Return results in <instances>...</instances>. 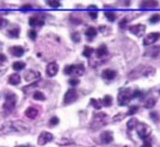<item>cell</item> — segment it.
<instances>
[{"mask_svg":"<svg viewBox=\"0 0 160 147\" xmlns=\"http://www.w3.org/2000/svg\"><path fill=\"white\" fill-rule=\"evenodd\" d=\"M108 115L103 112H97L94 113L93 118L91 121V129H99L102 126H104L107 124Z\"/></svg>","mask_w":160,"mask_h":147,"instance_id":"1","label":"cell"},{"mask_svg":"<svg viewBox=\"0 0 160 147\" xmlns=\"http://www.w3.org/2000/svg\"><path fill=\"white\" fill-rule=\"evenodd\" d=\"M85 73V66L82 64L79 65H70V66H67L65 68V74L66 75H69L71 77H80L81 75H83Z\"/></svg>","mask_w":160,"mask_h":147,"instance_id":"2","label":"cell"},{"mask_svg":"<svg viewBox=\"0 0 160 147\" xmlns=\"http://www.w3.org/2000/svg\"><path fill=\"white\" fill-rule=\"evenodd\" d=\"M17 104V96L13 92H9V94H6V101L3 103V110H5L7 113H10L14 110Z\"/></svg>","mask_w":160,"mask_h":147,"instance_id":"3","label":"cell"},{"mask_svg":"<svg viewBox=\"0 0 160 147\" xmlns=\"http://www.w3.org/2000/svg\"><path fill=\"white\" fill-rule=\"evenodd\" d=\"M132 98H133V94H132L131 89H123L118 92V102L120 105H126Z\"/></svg>","mask_w":160,"mask_h":147,"instance_id":"4","label":"cell"},{"mask_svg":"<svg viewBox=\"0 0 160 147\" xmlns=\"http://www.w3.org/2000/svg\"><path fill=\"white\" fill-rule=\"evenodd\" d=\"M136 129H137V134L142 139H147L148 136L151 134V127L149 125L145 124V123H138L137 126H136Z\"/></svg>","mask_w":160,"mask_h":147,"instance_id":"5","label":"cell"},{"mask_svg":"<svg viewBox=\"0 0 160 147\" xmlns=\"http://www.w3.org/2000/svg\"><path fill=\"white\" fill-rule=\"evenodd\" d=\"M78 99V92L76 89H69L68 91L66 92L64 98V103L65 104H71L73 103L76 100Z\"/></svg>","mask_w":160,"mask_h":147,"instance_id":"6","label":"cell"},{"mask_svg":"<svg viewBox=\"0 0 160 147\" xmlns=\"http://www.w3.org/2000/svg\"><path fill=\"white\" fill-rule=\"evenodd\" d=\"M53 138H54V136L52 133H49V132H42V133L38 135V145H41V146H44V145H46L47 143L52 142Z\"/></svg>","mask_w":160,"mask_h":147,"instance_id":"7","label":"cell"},{"mask_svg":"<svg viewBox=\"0 0 160 147\" xmlns=\"http://www.w3.org/2000/svg\"><path fill=\"white\" fill-rule=\"evenodd\" d=\"M160 38V34L157 32H151V33L147 34L144 38V45L145 46H149V45L153 44L155 42H157V40Z\"/></svg>","mask_w":160,"mask_h":147,"instance_id":"8","label":"cell"},{"mask_svg":"<svg viewBox=\"0 0 160 147\" xmlns=\"http://www.w3.org/2000/svg\"><path fill=\"white\" fill-rule=\"evenodd\" d=\"M145 31H146V27H145L144 24H135V25L129 27V32L136 36L144 35Z\"/></svg>","mask_w":160,"mask_h":147,"instance_id":"9","label":"cell"},{"mask_svg":"<svg viewBox=\"0 0 160 147\" xmlns=\"http://www.w3.org/2000/svg\"><path fill=\"white\" fill-rule=\"evenodd\" d=\"M113 138V133L111 131H104L100 135V140L102 144H110V143H112Z\"/></svg>","mask_w":160,"mask_h":147,"instance_id":"10","label":"cell"},{"mask_svg":"<svg viewBox=\"0 0 160 147\" xmlns=\"http://www.w3.org/2000/svg\"><path fill=\"white\" fill-rule=\"evenodd\" d=\"M158 1L157 0H142L139 3V7L142 9H152V8L158 7Z\"/></svg>","mask_w":160,"mask_h":147,"instance_id":"11","label":"cell"},{"mask_svg":"<svg viewBox=\"0 0 160 147\" xmlns=\"http://www.w3.org/2000/svg\"><path fill=\"white\" fill-rule=\"evenodd\" d=\"M58 73V65L56 63H49L46 67V74L49 77H54Z\"/></svg>","mask_w":160,"mask_h":147,"instance_id":"12","label":"cell"},{"mask_svg":"<svg viewBox=\"0 0 160 147\" xmlns=\"http://www.w3.org/2000/svg\"><path fill=\"white\" fill-rule=\"evenodd\" d=\"M29 23L31 27H41V25L44 24V19L42 17H38V16L32 17V18H30Z\"/></svg>","mask_w":160,"mask_h":147,"instance_id":"13","label":"cell"},{"mask_svg":"<svg viewBox=\"0 0 160 147\" xmlns=\"http://www.w3.org/2000/svg\"><path fill=\"white\" fill-rule=\"evenodd\" d=\"M116 77V71L113 69H104L102 71V78L107 80H112Z\"/></svg>","mask_w":160,"mask_h":147,"instance_id":"14","label":"cell"},{"mask_svg":"<svg viewBox=\"0 0 160 147\" xmlns=\"http://www.w3.org/2000/svg\"><path fill=\"white\" fill-rule=\"evenodd\" d=\"M9 51H10V53H11L13 56H16V57H21V56L24 54V48L21 46H18V45L10 47Z\"/></svg>","mask_w":160,"mask_h":147,"instance_id":"15","label":"cell"},{"mask_svg":"<svg viewBox=\"0 0 160 147\" xmlns=\"http://www.w3.org/2000/svg\"><path fill=\"white\" fill-rule=\"evenodd\" d=\"M159 54H160V47L159 46H153V47H151V48H149L148 51L145 53V56L156 58V57L159 56Z\"/></svg>","mask_w":160,"mask_h":147,"instance_id":"16","label":"cell"},{"mask_svg":"<svg viewBox=\"0 0 160 147\" xmlns=\"http://www.w3.org/2000/svg\"><path fill=\"white\" fill-rule=\"evenodd\" d=\"M40 77V74L38 71H34V70H29L25 73L24 75V79L27 81H32V80H35Z\"/></svg>","mask_w":160,"mask_h":147,"instance_id":"17","label":"cell"},{"mask_svg":"<svg viewBox=\"0 0 160 147\" xmlns=\"http://www.w3.org/2000/svg\"><path fill=\"white\" fill-rule=\"evenodd\" d=\"M38 115V110L34 107H30L25 110V116L29 119H35Z\"/></svg>","mask_w":160,"mask_h":147,"instance_id":"18","label":"cell"},{"mask_svg":"<svg viewBox=\"0 0 160 147\" xmlns=\"http://www.w3.org/2000/svg\"><path fill=\"white\" fill-rule=\"evenodd\" d=\"M107 54H108V48L105 45H101V46L97 49V57H98V59H101V58L105 57Z\"/></svg>","mask_w":160,"mask_h":147,"instance_id":"19","label":"cell"},{"mask_svg":"<svg viewBox=\"0 0 160 147\" xmlns=\"http://www.w3.org/2000/svg\"><path fill=\"white\" fill-rule=\"evenodd\" d=\"M9 84L10 85H18V84H20V81H21V77L19 76L18 74H11L9 76Z\"/></svg>","mask_w":160,"mask_h":147,"instance_id":"20","label":"cell"},{"mask_svg":"<svg viewBox=\"0 0 160 147\" xmlns=\"http://www.w3.org/2000/svg\"><path fill=\"white\" fill-rule=\"evenodd\" d=\"M90 102H91L92 107L96 108L97 110H100L101 108L103 107V102H102V100H100V99H91Z\"/></svg>","mask_w":160,"mask_h":147,"instance_id":"21","label":"cell"},{"mask_svg":"<svg viewBox=\"0 0 160 147\" xmlns=\"http://www.w3.org/2000/svg\"><path fill=\"white\" fill-rule=\"evenodd\" d=\"M97 33H98V31H97V29H94V28H89V29L86 31V35H87V38H89V40H92V38L97 35Z\"/></svg>","mask_w":160,"mask_h":147,"instance_id":"22","label":"cell"},{"mask_svg":"<svg viewBox=\"0 0 160 147\" xmlns=\"http://www.w3.org/2000/svg\"><path fill=\"white\" fill-rule=\"evenodd\" d=\"M19 32H20V29H19V28H14V29H11L7 32V35L9 36V38H16L19 36Z\"/></svg>","mask_w":160,"mask_h":147,"instance_id":"23","label":"cell"},{"mask_svg":"<svg viewBox=\"0 0 160 147\" xmlns=\"http://www.w3.org/2000/svg\"><path fill=\"white\" fill-rule=\"evenodd\" d=\"M41 84H42V81H36L35 84H32V85L27 86L25 88H23V91H24V92H30V91H32V90L35 89V88L40 87Z\"/></svg>","mask_w":160,"mask_h":147,"instance_id":"24","label":"cell"},{"mask_svg":"<svg viewBox=\"0 0 160 147\" xmlns=\"http://www.w3.org/2000/svg\"><path fill=\"white\" fill-rule=\"evenodd\" d=\"M12 68H13L14 70H22L23 68H25V64L23 62L18 60V62L13 63V65H12Z\"/></svg>","mask_w":160,"mask_h":147,"instance_id":"25","label":"cell"},{"mask_svg":"<svg viewBox=\"0 0 160 147\" xmlns=\"http://www.w3.org/2000/svg\"><path fill=\"white\" fill-rule=\"evenodd\" d=\"M156 104V100L153 98H149L147 99L146 101H145V104L144 107L146 108V109H151V108H153Z\"/></svg>","mask_w":160,"mask_h":147,"instance_id":"26","label":"cell"},{"mask_svg":"<svg viewBox=\"0 0 160 147\" xmlns=\"http://www.w3.org/2000/svg\"><path fill=\"white\" fill-rule=\"evenodd\" d=\"M46 3L52 8H58L60 7V1L59 0H45Z\"/></svg>","mask_w":160,"mask_h":147,"instance_id":"27","label":"cell"},{"mask_svg":"<svg viewBox=\"0 0 160 147\" xmlns=\"http://www.w3.org/2000/svg\"><path fill=\"white\" fill-rule=\"evenodd\" d=\"M138 123L139 122L137 121V119H132V120H129L128 122H127V127H128L129 129H136Z\"/></svg>","mask_w":160,"mask_h":147,"instance_id":"28","label":"cell"},{"mask_svg":"<svg viewBox=\"0 0 160 147\" xmlns=\"http://www.w3.org/2000/svg\"><path fill=\"white\" fill-rule=\"evenodd\" d=\"M33 99H34V100L43 101V100H45V96H44V94H43V92H41V91H35V92L33 94Z\"/></svg>","mask_w":160,"mask_h":147,"instance_id":"29","label":"cell"},{"mask_svg":"<svg viewBox=\"0 0 160 147\" xmlns=\"http://www.w3.org/2000/svg\"><path fill=\"white\" fill-rule=\"evenodd\" d=\"M104 16H105V18H107L109 21H111V22L116 19V14L114 13L113 11H105L104 12Z\"/></svg>","mask_w":160,"mask_h":147,"instance_id":"30","label":"cell"},{"mask_svg":"<svg viewBox=\"0 0 160 147\" xmlns=\"http://www.w3.org/2000/svg\"><path fill=\"white\" fill-rule=\"evenodd\" d=\"M93 52H94V49L92 48V47H90V46H86L85 47V49H83V56H86V57H90V56L93 54Z\"/></svg>","mask_w":160,"mask_h":147,"instance_id":"31","label":"cell"},{"mask_svg":"<svg viewBox=\"0 0 160 147\" xmlns=\"http://www.w3.org/2000/svg\"><path fill=\"white\" fill-rule=\"evenodd\" d=\"M102 102H103V105H105V107H110V105L112 104V97L109 96V94H107V96L103 98Z\"/></svg>","mask_w":160,"mask_h":147,"instance_id":"32","label":"cell"},{"mask_svg":"<svg viewBox=\"0 0 160 147\" xmlns=\"http://www.w3.org/2000/svg\"><path fill=\"white\" fill-rule=\"evenodd\" d=\"M150 118L152 119V120L155 121L156 123H159V121H160V115H159V113H158V112H156V111L150 112Z\"/></svg>","mask_w":160,"mask_h":147,"instance_id":"33","label":"cell"},{"mask_svg":"<svg viewBox=\"0 0 160 147\" xmlns=\"http://www.w3.org/2000/svg\"><path fill=\"white\" fill-rule=\"evenodd\" d=\"M71 38H72V41L73 42H76V43H78V42H80V34L78 33V32H73L72 34H71Z\"/></svg>","mask_w":160,"mask_h":147,"instance_id":"34","label":"cell"},{"mask_svg":"<svg viewBox=\"0 0 160 147\" xmlns=\"http://www.w3.org/2000/svg\"><path fill=\"white\" fill-rule=\"evenodd\" d=\"M58 123H59V119L56 118V116H53V118L49 120V125H51V126H55Z\"/></svg>","mask_w":160,"mask_h":147,"instance_id":"35","label":"cell"},{"mask_svg":"<svg viewBox=\"0 0 160 147\" xmlns=\"http://www.w3.org/2000/svg\"><path fill=\"white\" fill-rule=\"evenodd\" d=\"M159 20H160V16H158V14H155V16H152L150 19H149V22H150V23H157Z\"/></svg>","mask_w":160,"mask_h":147,"instance_id":"36","label":"cell"},{"mask_svg":"<svg viewBox=\"0 0 160 147\" xmlns=\"http://www.w3.org/2000/svg\"><path fill=\"white\" fill-rule=\"evenodd\" d=\"M28 35H29V38H31V40L35 41V38H36V32L34 31V30H30L29 33H28Z\"/></svg>","mask_w":160,"mask_h":147,"instance_id":"37","label":"cell"},{"mask_svg":"<svg viewBox=\"0 0 160 147\" xmlns=\"http://www.w3.org/2000/svg\"><path fill=\"white\" fill-rule=\"evenodd\" d=\"M137 111H138V107H137V105H133V107L129 108L128 114H129V115H132V114H135Z\"/></svg>","mask_w":160,"mask_h":147,"instance_id":"38","label":"cell"},{"mask_svg":"<svg viewBox=\"0 0 160 147\" xmlns=\"http://www.w3.org/2000/svg\"><path fill=\"white\" fill-rule=\"evenodd\" d=\"M8 24H9L8 20H6V19H0V29H3V28L7 27Z\"/></svg>","mask_w":160,"mask_h":147,"instance_id":"39","label":"cell"},{"mask_svg":"<svg viewBox=\"0 0 160 147\" xmlns=\"http://www.w3.org/2000/svg\"><path fill=\"white\" fill-rule=\"evenodd\" d=\"M140 147H152V146H151V142H150V140L145 139V143Z\"/></svg>","mask_w":160,"mask_h":147,"instance_id":"40","label":"cell"},{"mask_svg":"<svg viewBox=\"0 0 160 147\" xmlns=\"http://www.w3.org/2000/svg\"><path fill=\"white\" fill-rule=\"evenodd\" d=\"M142 94V91H139V90H136V91L133 92V98H138V97H140Z\"/></svg>","mask_w":160,"mask_h":147,"instance_id":"41","label":"cell"},{"mask_svg":"<svg viewBox=\"0 0 160 147\" xmlns=\"http://www.w3.org/2000/svg\"><path fill=\"white\" fill-rule=\"evenodd\" d=\"M69 84H70L71 86H77L78 84H79V80H78V79H70Z\"/></svg>","mask_w":160,"mask_h":147,"instance_id":"42","label":"cell"},{"mask_svg":"<svg viewBox=\"0 0 160 147\" xmlns=\"http://www.w3.org/2000/svg\"><path fill=\"white\" fill-rule=\"evenodd\" d=\"M90 17H91L92 19H97V17H98V12L97 11H90Z\"/></svg>","mask_w":160,"mask_h":147,"instance_id":"43","label":"cell"},{"mask_svg":"<svg viewBox=\"0 0 160 147\" xmlns=\"http://www.w3.org/2000/svg\"><path fill=\"white\" fill-rule=\"evenodd\" d=\"M6 59H7V58H6V56L3 55V54H0V60H2V62H5Z\"/></svg>","mask_w":160,"mask_h":147,"instance_id":"44","label":"cell"},{"mask_svg":"<svg viewBox=\"0 0 160 147\" xmlns=\"http://www.w3.org/2000/svg\"><path fill=\"white\" fill-rule=\"evenodd\" d=\"M125 22H126V19H125V20H123V21H121V22H120L121 28H124L125 27Z\"/></svg>","mask_w":160,"mask_h":147,"instance_id":"45","label":"cell"},{"mask_svg":"<svg viewBox=\"0 0 160 147\" xmlns=\"http://www.w3.org/2000/svg\"><path fill=\"white\" fill-rule=\"evenodd\" d=\"M20 147H28V146H20Z\"/></svg>","mask_w":160,"mask_h":147,"instance_id":"46","label":"cell"},{"mask_svg":"<svg viewBox=\"0 0 160 147\" xmlns=\"http://www.w3.org/2000/svg\"><path fill=\"white\" fill-rule=\"evenodd\" d=\"M124 147H128V146H124Z\"/></svg>","mask_w":160,"mask_h":147,"instance_id":"47","label":"cell"}]
</instances>
